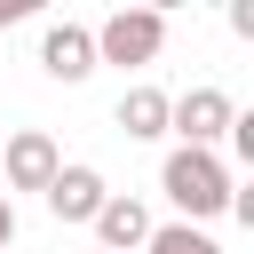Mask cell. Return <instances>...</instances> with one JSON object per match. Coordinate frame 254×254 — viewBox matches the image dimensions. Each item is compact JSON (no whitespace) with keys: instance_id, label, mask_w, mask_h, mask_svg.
Returning <instances> with one entry per match:
<instances>
[{"instance_id":"8fae6325","label":"cell","mask_w":254,"mask_h":254,"mask_svg":"<svg viewBox=\"0 0 254 254\" xmlns=\"http://www.w3.org/2000/svg\"><path fill=\"white\" fill-rule=\"evenodd\" d=\"M8 238H16V206H8V190H0V254H8Z\"/></svg>"},{"instance_id":"7a4b0ae2","label":"cell","mask_w":254,"mask_h":254,"mask_svg":"<svg viewBox=\"0 0 254 254\" xmlns=\"http://www.w3.org/2000/svg\"><path fill=\"white\" fill-rule=\"evenodd\" d=\"M159 48H167V8H111L103 24H95V64H159Z\"/></svg>"},{"instance_id":"8992f818","label":"cell","mask_w":254,"mask_h":254,"mask_svg":"<svg viewBox=\"0 0 254 254\" xmlns=\"http://www.w3.org/2000/svg\"><path fill=\"white\" fill-rule=\"evenodd\" d=\"M40 198H48L56 222H95V206L111 198V183H103L95 167H56V183H48Z\"/></svg>"},{"instance_id":"ba28073f","label":"cell","mask_w":254,"mask_h":254,"mask_svg":"<svg viewBox=\"0 0 254 254\" xmlns=\"http://www.w3.org/2000/svg\"><path fill=\"white\" fill-rule=\"evenodd\" d=\"M119 127H127V143L167 135V95H159V87H127V95H119Z\"/></svg>"},{"instance_id":"9c48e42d","label":"cell","mask_w":254,"mask_h":254,"mask_svg":"<svg viewBox=\"0 0 254 254\" xmlns=\"http://www.w3.org/2000/svg\"><path fill=\"white\" fill-rule=\"evenodd\" d=\"M143 254H222V246H214L206 230H190V222H151Z\"/></svg>"},{"instance_id":"5b68a950","label":"cell","mask_w":254,"mask_h":254,"mask_svg":"<svg viewBox=\"0 0 254 254\" xmlns=\"http://www.w3.org/2000/svg\"><path fill=\"white\" fill-rule=\"evenodd\" d=\"M40 71L64 79V87H79V79L95 71V32H87V24H48V32H40Z\"/></svg>"},{"instance_id":"277c9868","label":"cell","mask_w":254,"mask_h":254,"mask_svg":"<svg viewBox=\"0 0 254 254\" xmlns=\"http://www.w3.org/2000/svg\"><path fill=\"white\" fill-rule=\"evenodd\" d=\"M56 167H64V151H56V135H40V127H16V135L0 143V183H8V190H48Z\"/></svg>"},{"instance_id":"3957f363","label":"cell","mask_w":254,"mask_h":254,"mask_svg":"<svg viewBox=\"0 0 254 254\" xmlns=\"http://www.w3.org/2000/svg\"><path fill=\"white\" fill-rule=\"evenodd\" d=\"M230 119H238V103H230L222 87H183V95H167V135H183V151H214V143L230 135Z\"/></svg>"},{"instance_id":"52a82bcc","label":"cell","mask_w":254,"mask_h":254,"mask_svg":"<svg viewBox=\"0 0 254 254\" xmlns=\"http://www.w3.org/2000/svg\"><path fill=\"white\" fill-rule=\"evenodd\" d=\"M143 238H151V206L111 190V198L95 206V254H135Z\"/></svg>"},{"instance_id":"30bf717a","label":"cell","mask_w":254,"mask_h":254,"mask_svg":"<svg viewBox=\"0 0 254 254\" xmlns=\"http://www.w3.org/2000/svg\"><path fill=\"white\" fill-rule=\"evenodd\" d=\"M24 16H32V0H0V32H8V24H24Z\"/></svg>"},{"instance_id":"6da1fadb","label":"cell","mask_w":254,"mask_h":254,"mask_svg":"<svg viewBox=\"0 0 254 254\" xmlns=\"http://www.w3.org/2000/svg\"><path fill=\"white\" fill-rule=\"evenodd\" d=\"M159 190H167V198H175V214L198 230L206 214H222V206H230V190H238V183H230V167H222L214 151H167Z\"/></svg>"}]
</instances>
